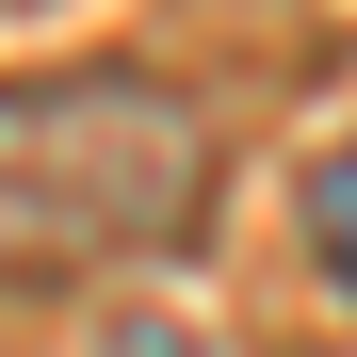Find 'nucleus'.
Listing matches in <instances>:
<instances>
[{"instance_id": "nucleus-1", "label": "nucleus", "mask_w": 357, "mask_h": 357, "mask_svg": "<svg viewBox=\"0 0 357 357\" xmlns=\"http://www.w3.org/2000/svg\"><path fill=\"white\" fill-rule=\"evenodd\" d=\"M211 114L162 66H33L0 82V292L146 276L211 227Z\"/></svg>"}, {"instance_id": "nucleus-2", "label": "nucleus", "mask_w": 357, "mask_h": 357, "mask_svg": "<svg viewBox=\"0 0 357 357\" xmlns=\"http://www.w3.org/2000/svg\"><path fill=\"white\" fill-rule=\"evenodd\" d=\"M309 260H325V276L357 292V146H341V162L309 178Z\"/></svg>"}]
</instances>
